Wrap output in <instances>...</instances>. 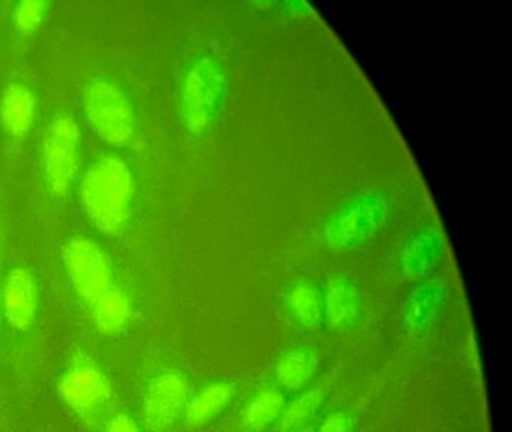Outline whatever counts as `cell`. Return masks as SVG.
Listing matches in <instances>:
<instances>
[{"mask_svg": "<svg viewBox=\"0 0 512 432\" xmlns=\"http://www.w3.org/2000/svg\"><path fill=\"white\" fill-rule=\"evenodd\" d=\"M134 183L130 168L116 155L89 165L80 182V198L92 224L106 234L125 227L133 207Z\"/></svg>", "mask_w": 512, "mask_h": 432, "instance_id": "cell-1", "label": "cell"}, {"mask_svg": "<svg viewBox=\"0 0 512 432\" xmlns=\"http://www.w3.org/2000/svg\"><path fill=\"white\" fill-rule=\"evenodd\" d=\"M58 393L71 413L91 432L103 431L116 413V392L107 372L83 348L77 347L58 380Z\"/></svg>", "mask_w": 512, "mask_h": 432, "instance_id": "cell-2", "label": "cell"}, {"mask_svg": "<svg viewBox=\"0 0 512 432\" xmlns=\"http://www.w3.org/2000/svg\"><path fill=\"white\" fill-rule=\"evenodd\" d=\"M85 113L98 135L112 146L130 143L136 117L127 93L106 78H95L85 90Z\"/></svg>", "mask_w": 512, "mask_h": 432, "instance_id": "cell-3", "label": "cell"}, {"mask_svg": "<svg viewBox=\"0 0 512 432\" xmlns=\"http://www.w3.org/2000/svg\"><path fill=\"white\" fill-rule=\"evenodd\" d=\"M41 155L47 188L59 197L67 194L80 164V129L73 117L58 114L50 122L44 134Z\"/></svg>", "mask_w": 512, "mask_h": 432, "instance_id": "cell-4", "label": "cell"}, {"mask_svg": "<svg viewBox=\"0 0 512 432\" xmlns=\"http://www.w3.org/2000/svg\"><path fill=\"white\" fill-rule=\"evenodd\" d=\"M62 257L74 290L88 305L115 285L110 258L94 240L71 237L62 249Z\"/></svg>", "mask_w": 512, "mask_h": 432, "instance_id": "cell-5", "label": "cell"}, {"mask_svg": "<svg viewBox=\"0 0 512 432\" xmlns=\"http://www.w3.org/2000/svg\"><path fill=\"white\" fill-rule=\"evenodd\" d=\"M190 384L179 371H164L146 384L142 398L143 425L149 432H166L185 413Z\"/></svg>", "mask_w": 512, "mask_h": 432, "instance_id": "cell-6", "label": "cell"}, {"mask_svg": "<svg viewBox=\"0 0 512 432\" xmlns=\"http://www.w3.org/2000/svg\"><path fill=\"white\" fill-rule=\"evenodd\" d=\"M40 294L35 276L26 267H14L0 293V309L17 332H28L37 320Z\"/></svg>", "mask_w": 512, "mask_h": 432, "instance_id": "cell-7", "label": "cell"}, {"mask_svg": "<svg viewBox=\"0 0 512 432\" xmlns=\"http://www.w3.org/2000/svg\"><path fill=\"white\" fill-rule=\"evenodd\" d=\"M89 308L95 329L106 336L124 332L134 314L130 297L116 284L98 296Z\"/></svg>", "mask_w": 512, "mask_h": 432, "instance_id": "cell-8", "label": "cell"}, {"mask_svg": "<svg viewBox=\"0 0 512 432\" xmlns=\"http://www.w3.org/2000/svg\"><path fill=\"white\" fill-rule=\"evenodd\" d=\"M37 98L25 84L13 83L0 98V122L11 137H23L34 125Z\"/></svg>", "mask_w": 512, "mask_h": 432, "instance_id": "cell-9", "label": "cell"}, {"mask_svg": "<svg viewBox=\"0 0 512 432\" xmlns=\"http://www.w3.org/2000/svg\"><path fill=\"white\" fill-rule=\"evenodd\" d=\"M232 392V384L229 383L209 384L200 390L196 396L190 398L185 408V420L188 425L193 428L206 425L227 407L232 399Z\"/></svg>", "mask_w": 512, "mask_h": 432, "instance_id": "cell-10", "label": "cell"}, {"mask_svg": "<svg viewBox=\"0 0 512 432\" xmlns=\"http://www.w3.org/2000/svg\"><path fill=\"white\" fill-rule=\"evenodd\" d=\"M316 371V356L307 348L290 351L277 365V378L287 390H299Z\"/></svg>", "mask_w": 512, "mask_h": 432, "instance_id": "cell-11", "label": "cell"}, {"mask_svg": "<svg viewBox=\"0 0 512 432\" xmlns=\"http://www.w3.org/2000/svg\"><path fill=\"white\" fill-rule=\"evenodd\" d=\"M284 408V396L275 387L260 392L253 401L248 404L244 413V423L251 431H259L271 425Z\"/></svg>", "mask_w": 512, "mask_h": 432, "instance_id": "cell-12", "label": "cell"}, {"mask_svg": "<svg viewBox=\"0 0 512 432\" xmlns=\"http://www.w3.org/2000/svg\"><path fill=\"white\" fill-rule=\"evenodd\" d=\"M325 393L320 389L308 390L307 393L296 399L280 419V431L290 432L304 428L305 423L317 413L323 404Z\"/></svg>", "mask_w": 512, "mask_h": 432, "instance_id": "cell-13", "label": "cell"}, {"mask_svg": "<svg viewBox=\"0 0 512 432\" xmlns=\"http://www.w3.org/2000/svg\"><path fill=\"white\" fill-rule=\"evenodd\" d=\"M47 3L44 0H22L13 11V21L22 32H32L43 23Z\"/></svg>", "mask_w": 512, "mask_h": 432, "instance_id": "cell-14", "label": "cell"}, {"mask_svg": "<svg viewBox=\"0 0 512 432\" xmlns=\"http://www.w3.org/2000/svg\"><path fill=\"white\" fill-rule=\"evenodd\" d=\"M355 302H353L352 293L349 288L344 285H334L331 294L328 297V315L331 326H340L349 320L350 315L353 314Z\"/></svg>", "mask_w": 512, "mask_h": 432, "instance_id": "cell-15", "label": "cell"}, {"mask_svg": "<svg viewBox=\"0 0 512 432\" xmlns=\"http://www.w3.org/2000/svg\"><path fill=\"white\" fill-rule=\"evenodd\" d=\"M293 308L304 323L314 324L319 318L317 297L310 288H301L293 294Z\"/></svg>", "mask_w": 512, "mask_h": 432, "instance_id": "cell-16", "label": "cell"}, {"mask_svg": "<svg viewBox=\"0 0 512 432\" xmlns=\"http://www.w3.org/2000/svg\"><path fill=\"white\" fill-rule=\"evenodd\" d=\"M101 432H142L139 423L130 414L116 411L112 414Z\"/></svg>", "mask_w": 512, "mask_h": 432, "instance_id": "cell-17", "label": "cell"}, {"mask_svg": "<svg viewBox=\"0 0 512 432\" xmlns=\"http://www.w3.org/2000/svg\"><path fill=\"white\" fill-rule=\"evenodd\" d=\"M353 422L349 414L344 411H337V413L328 416V419L322 423L319 432H352Z\"/></svg>", "mask_w": 512, "mask_h": 432, "instance_id": "cell-18", "label": "cell"}, {"mask_svg": "<svg viewBox=\"0 0 512 432\" xmlns=\"http://www.w3.org/2000/svg\"><path fill=\"white\" fill-rule=\"evenodd\" d=\"M290 432H314L313 426H304V428L296 429V431H290Z\"/></svg>", "mask_w": 512, "mask_h": 432, "instance_id": "cell-19", "label": "cell"}, {"mask_svg": "<svg viewBox=\"0 0 512 432\" xmlns=\"http://www.w3.org/2000/svg\"><path fill=\"white\" fill-rule=\"evenodd\" d=\"M0 323H2V309H0Z\"/></svg>", "mask_w": 512, "mask_h": 432, "instance_id": "cell-20", "label": "cell"}]
</instances>
